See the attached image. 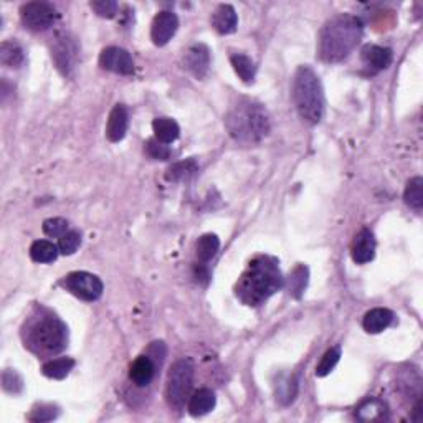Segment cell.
I'll list each match as a JSON object with an SVG mask.
<instances>
[{
    "label": "cell",
    "mask_w": 423,
    "mask_h": 423,
    "mask_svg": "<svg viewBox=\"0 0 423 423\" xmlns=\"http://www.w3.org/2000/svg\"><path fill=\"white\" fill-rule=\"evenodd\" d=\"M43 233L51 238H62L65 233H68V222L60 217L48 219L43 222Z\"/></svg>",
    "instance_id": "4dcf8cb0"
},
{
    "label": "cell",
    "mask_w": 423,
    "mask_h": 423,
    "mask_svg": "<svg viewBox=\"0 0 423 423\" xmlns=\"http://www.w3.org/2000/svg\"><path fill=\"white\" fill-rule=\"evenodd\" d=\"M219 248H220V240L217 235L213 233L204 235V237H200L197 242V258L202 261V263H207V261H210L213 256L217 255Z\"/></svg>",
    "instance_id": "4316f807"
},
{
    "label": "cell",
    "mask_w": 423,
    "mask_h": 423,
    "mask_svg": "<svg viewBox=\"0 0 423 423\" xmlns=\"http://www.w3.org/2000/svg\"><path fill=\"white\" fill-rule=\"evenodd\" d=\"M58 247L53 245L48 240H37V242L32 243L30 247V256H32L33 261L37 263H51V261L56 260L58 256Z\"/></svg>",
    "instance_id": "603a6c76"
},
{
    "label": "cell",
    "mask_w": 423,
    "mask_h": 423,
    "mask_svg": "<svg viewBox=\"0 0 423 423\" xmlns=\"http://www.w3.org/2000/svg\"><path fill=\"white\" fill-rule=\"evenodd\" d=\"M152 129H154L156 139L164 144H171L181 136V128L171 117H157L152 123Z\"/></svg>",
    "instance_id": "ffe728a7"
},
{
    "label": "cell",
    "mask_w": 423,
    "mask_h": 423,
    "mask_svg": "<svg viewBox=\"0 0 423 423\" xmlns=\"http://www.w3.org/2000/svg\"><path fill=\"white\" fill-rule=\"evenodd\" d=\"M351 255L356 263L364 265L374 260L376 256V238L370 230L364 229L354 237V242L351 245Z\"/></svg>",
    "instance_id": "4fadbf2b"
},
{
    "label": "cell",
    "mask_w": 423,
    "mask_h": 423,
    "mask_svg": "<svg viewBox=\"0 0 423 423\" xmlns=\"http://www.w3.org/2000/svg\"><path fill=\"white\" fill-rule=\"evenodd\" d=\"M420 413H422V400H418L415 408H413V420L415 422L420 420Z\"/></svg>",
    "instance_id": "8d00e7d4"
},
{
    "label": "cell",
    "mask_w": 423,
    "mask_h": 423,
    "mask_svg": "<svg viewBox=\"0 0 423 423\" xmlns=\"http://www.w3.org/2000/svg\"><path fill=\"white\" fill-rule=\"evenodd\" d=\"M58 417V410L53 405H40V408L33 410L30 420L32 422H50Z\"/></svg>",
    "instance_id": "d590c367"
},
{
    "label": "cell",
    "mask_w": 423,
    "mask_h": 423,
    "mask_svg": "<svg viewBox=\"0 0 423 423\" xmlns=\"http://www.w3.org/2000/svg\"><path fill=\"white\" fill-rule=\"evenodd\" d=\"M192 383H194V362L190 359H181L171 367L167 377L165 397L174 410H182L187 400L190 399Z\"/></svg>",
    "instance_id": "8992f818"
},
{
    "label": "cell",
    "mask_w": 423,
    "mask_h": 423,
    "mask_svg": "<svg viewBox=\"0 0 423 423\" xmlns=\"http://www.w3.org/2000/svg\"><path fill=\"white\" fill-rule=\"evenodd\" d=\"M65 290L75 295L83 301H96L101 298L104 286L103 281L93 273L88 272H73L67 274L60 283Z\"/></svg>",
    "instance_id": "52a82bcc"
},
{
    "label": "cell",
    "mask_w": 423,
    "mask_h": 423,
    "mask_svg": "<svg viewBox=\"0 0 423 423\" xmlns=\"http://www.w3.org/2000/svg\"><path fill=\"white\" fill-rule=\"evenodd\" d=\"M217 404V397L210 389H199L189 399V412L194 417H202L212 412Z\"/></svg>",
    "instance_id": "d6986e66"
},
{
    "label": "cell",
    "mask_w": 423,
    "mask_h": 423,
    "mask_svg": "<svg viewBox=\"0 0 423 423\" xmlns=\"http://www.w3.org/2000/svg\"><path fill=\"white\" fill-rule=\"evenodd\" d=\"M308 278L309 272L304 265H299L293 269V273L290 274V280H288V288H290V293L295 296V298H301L308 286Z\"/></svg>",
    "instance_id": "f1b7e54d"
},
{
    "label": "cell",
    "mask_w": 423,
    "mask_h": 423,
    "mask_svg": "<svg viewBox=\"0 0 423 423\" xmlns=\"http://www.w3.org/2000/svg\"><path fill=\"white\" fill-rule=\"evenodd\" d=\"M199 171V164L195 159H185L181 163L172 164L165 172V179L169 182H184L194 176Z\"/></svg>",
    "instance_id": "44dd1931"
},
{
    "label": "cell",
    "mask_w": 423,
    "mask_h": 423,
    "mask_svg": "<svg viewBox=\"0 0 423 423\" xmlns=\"http://www.w3.org/2000/svg\"><path fill=\"white\" fill-rule=\"evenodd\" d=\"M362 62L365 67L372 72H382L390 67L394 55H392L390 48L379 47V45H367L362 48Z\"/></svg>",
    "instance_id": "9a60e30c"
},
{
    "label": "cell",
    "mask_w": 423,
    "mask_h": 423,
    "mask_svg": "<svg viewBox=\"0 0 423 423\" xmlns=\"http://www.w3.org/2000/svg\"><path fill=\"white\" fill-rule=\"evenodd\" d=\"M146 152L147 156L152 157L156 160H167L171 157V149H169L167 144L160 142L159 139H149L146 142Z\"/></svg>",
    "instance_id": "1f68e13d"
},
{
    "label": "cell",
    "mask_w": 423,
    "mask_h": 423,
    "mask_svg": "<svg viewBox=\"0 0 423 423\" xmlns=\"http://www.w3.org/2000/svg\"><path fill=\"white\" fill-rule=\"evenodd\" d=\"M364 25L356 15L341 14L331 19L320 35V53L322 62L338 63L352 53L360 42Z\"/></svg>",
    "instance_id": "6da1fadb"
},
{
    "label": "cell",
    "mask_w": 423,
    "mask_h": 423,
    "mask_svg": "<svg viewBox=\"0 0 423 423\" xmlns=\"http://www.w3.org/2000/svg\"><path fill=\"white\" fill-rule=\"evenodd\" d=\"M81 245V235L78 232L65 233L58 242V250L62 255H73Z\"/></svg>",
    "instance_id": "d6a6232c"
},
{
    "label": "cell",
    "mask_w": 423,
    "mask_h": 423,
    "mask_svg": "<svg viewBox=\"0 0 423 423\" xmlns=\"http://www.w3.org/2000/svg\"><path fill=\"white\" fill-rule=\"evenodd\" d=\"M339 359H341V347L335 346L331 347L328 352H326L324 356H322V359L320 364H317L316 367V376L317 377H326L329 376L331 372H333L335 365H338Z\"/></svg>",
    "instance_id": "f546056e"
},
{
    "label": "cell",
    "mask_w": 423,
    "mask_h": 423,
    "mask_svg": "<svg viewBox=\"0 0 423 423\" xmlns=\"http://www.w3.org/2000/svg\"><path fill=\"white\" fill-rule=\"evenodd\" d=\"M179 28V19L174 12L164 10L159 12L152 20L151 27V38L157 47L167 45L169 40L176 35Z\"/></svg>",
    "instance_id": "8fae6325"
},
{
    "label": "cell",
    "mask_w": 423,
    "mask_h": 423,
    "mask_svg": "<svg viewBox=\"0 0 423 423\" xmlns=\"http://www.w3.org/2000/svg\"><path fill=\"white\" fill-rule=\"evenodd\" d=\"M99 67L117 75H133L134 62L128 50L119 47L104 48L99 55Z\"/></svg>",
    "instance_id": "9c48e42d"
},
{
    "label": "cell",
    "mask_w": 423,
    "mask_h": 423,
    "mask_svg": "<svg viewBox=\"0 0 423 423\" xmlns=\"http://www.w3.org/2000/svg\"><path fill=\"white\" fill-rule=\"evenodd\" d=\"M394 321V313L390 309L385 308H376L370 309V311L364 316L362 326L367 331L369 334H379L382 331H385Z\"/></svg>",
    "instance_id": "ac0fdd59"
},
{
    "label": "cell",
    "mask_w": 423,
    "mask_h": 423,
    "mask_svg": "<svg viewBox=\"0 0 423 423\" xmlns=\"http://www.w3.org/2000/svg\"><path fill=\"white\" fill-rule=\"evenodd\" d=\"M90 7L103 19H113L117 14V2L115 0H96L90 3Z\"/></svg>",
    "instance_id": "836d02e7"
},
{
    "label": "cell",
    "mask_w": 423,
    "mask_h": 423,
    "mask_svg": "<svg viewBox=\"0 0 423 423\" xmlns=\"http://www.w3.org/2000/svg\"><path fill=\"white\" fill-rule=\"evenodd\" d=\"M356 417L362 422H372V420H382L387 417V407L385 404L377 399H370L364 402L357 408Z\"/></svg>",
    "instance_id": "cb8c5ba5"
},
{
    "label": "cell",
    "mask_w": 423,
    "mask_h": 423,
    "mask_svg": "<svg viewBox=\"0 0 423 423\" xmlns=\"http://www.w3.org/2000/svg\"><path fill=\"white\" fill-rule=\"evenodd\" d=\"M67 328L55 316L35 321L27 331V344L38 354H55L67 346Z\"/></svg>",
    "instance_id": "5b68a950"
},
{
    "label": "cell",
    "mask_w": 423,
    "mask_h": 423,
    "mask_svg": "<svg viewBox=\"0 0 423 423\" xmlns=\"http://www.w3.org/2000/svg\"><path fill=\"white\" fill-rule=\"evenodd\" d=\"M283 286V276L278 263L269 256H260L253 260L250 267L240 278L237 296L248 306H256L268 299Z\"/></svg>",
    "instance_id": "7a4b0ae2"
},
{
    "label": "cell",
    "mask_w": 423,
    "mask_h": 423,
    "mask_svg": "<svg viewBox=\"0 0 423 423\" xmlns=\"http://www.w3.org/2000/svg\"><path fill=\"white\" fill-rule=\"evenodd\" d=\"M51 56H53L56 68L63 73L65 76L73 72L78 58V48L68 35H60L56 38L53 48H51Z\"/></svg>",
    "instance_id": "30bf717a"
},
{
    "label": "cell",
    "mask_w": 423,
    "mask_h": 423,
    "mask_svg": "<svg viewBox=\"0 0 423 423\" xmlns=\"http://www.w3.org/2000/svg\"><path fill=\"white\" fill-rule=\"evenodd\" d=\"M129 128V115L123 104H116L110 113L106 124V138L111 142L123 141Z\"/></svg>",
    "instance_id": "5bb4252c"
},
{
    "label": "cell",
    "mask_w": 423,
    "mask_h": 423,
    "mask_svg": "<svg viewBox=\"0 0 423 423\" xmlns=\"http://www.w3.org/2000/svg\"><path fill=\"white\" fill-rule=\"evenodd\" d=\"M230 62H232V67L235 69V73L242 78L245 83H251L253 78H255V63L250 56L243 55V53H235L230 56Z\"/></svg>",
    "instance_id": "83f0119b"
},
{
    "label": "cell",
    "mask_w": 423,
    "mask_h": 423,
    "mask_svg": "<svg viewBox=\"0 0 423 423\" xmlns=\"http://www.w3.org/2000/svg\"><path fill=\"white\" fill-rule=\"evenodd\" d=\"M238 25V17L237 12L232 6L229 3H222L213 10L212 14V27L222 35L233 33L237 30Z\"/></svg>",
    "instance_id": "2e32d148"
},
{
    "label": "cell",
    "mask_w": 423,
    "mask_h": 423,
    "mask_svg": "<svg viewBox=\"0 0 423 423\" xmlns=\"http://www.w3.org/2000/svg\"><path fill=\"white\" fill-rule=\"evenodd\" d=\"M405 204L410 205L415 210H422L423 207V179L422 177H413L407 182L404 192Z\"/></svg>",
    "instance_id": "484cf974"
},
{
    "label": "cell",
    "mask_w": 423,
    "mask_h": 423,
    "mask_svg": "<svg viewBox=\"0 0 423 423\" xmlns=\"http://www.w3.org/2000/svg\"><path fill=\"white\" fill-rule=\"evenodd\" d=\"M156 374V364L149 356H141L131 364L129 369V379L136 383L138 387L149 385L154 379Z\"/></svg>",
    "instance_id": "e0dca14e"
},
{
    "label": "cell",
    "mask_w": 423,
    "mask_h": 423,
    "mask_svg": "<svg viewBox=\"0 0 423 423\" xmlns=\"http://www.w3.org/2000/svg\"><path fill=\"white\" fill-rule=\"evenodd\" d=\"M291 94L299 116L309 124L320 123L324 115V91L313 68L299 67L296 69Z\"/></svg>",
    "instance_id": "3957f363"
},
{
    "label": "cell",
    "mask_w": 423,
    "mask_h": 423,
    "mask_svg": "<svg viewBox=\"0 0 423 423\" xmlns=\"http://www.w3.org/2000/svg\"><path fill=\"white\" fill-rule=\"evenodd\" d=\"M230 136L240 142H258L269 133L268 113L255 103H240L225 119Z\"/></svg>",
    "instance_id": "277c9868"
},
{
    "label": "cell",
    "mask_w": 423,
    "mask_h": 423,
    "mask_svg": "<svg viewBox=\"0 0 423 423\" xmlns=\"http://www.w3.org/2000/svg\"><path fill=\"white\" fill-rule=\"evenodd\" d=\"M20 19L25 28L32 32H43L53 25L56 10L47 2H28L20 7Z\"/></svg>",
    "instance_id": "ba28073f"
},
{
    "label": "cell",
    "mask_w": 423,
    "mask_h": 423,
    "mask_svg": "<svg viewBox=\"0 0 423 423\" xmlns=\"http://www.w3.org/2000/svg\"><path fill=\"white\" fill-rule=\"evenodd\" d=\"M24 50L17 42H3L0 45V62L8 68H19L24 63Z\"/></svg>",
    "instance_id": "d4e9b609"
},
{
    "label": "cell",
    "mask_w": 423,
    "mask_h": 423,
    "mask_svg": "<svg viewBox=\"0 0 423 423\" xmlns=\"http://www.w3.org/2000/svg\"><path fill=\"white\" fill-rule=\"evenodd\" d=\"M2 385L3 390L8 392V394H19L22 387H24V382H22L20 376L15 372V370L8 369L2 376Z\"/></svg>",
    "instance_id": "e575fe53"
},
{
    "label": "cell",
    "mask_w": 423,
    "mask_h": 423,
    "mask_svg": "<svg viewBox=\"0 0 423 423\" xmlns=\"http://www.w3.org/2000/svg\"><path fill=\"white\" fill-rule=\"evenodd\" d=\"M73 367H75V360L69 359V357H60V359L48 360L42 367V374L48 379L62 381V379H65L72 372Z\"/></svg>",
    "instance_id": "7402d4cb"
},
{
    "label": "cell",
    "mask_w": 423,
    "mask_h": 423,
    "mask_svg": "<svg viewBox=\"0 0 423 423\" xmlns=\"http://www.w3.org/2000/svg\"><path fill=\"white\" fill-rule=\"evenodd\" d=\"M210 67V50L204 43H194L184 55V68L195 78L202 80Z\"/></svg>",
    "instance_id": "7c38bea8"
}]
</instances>
